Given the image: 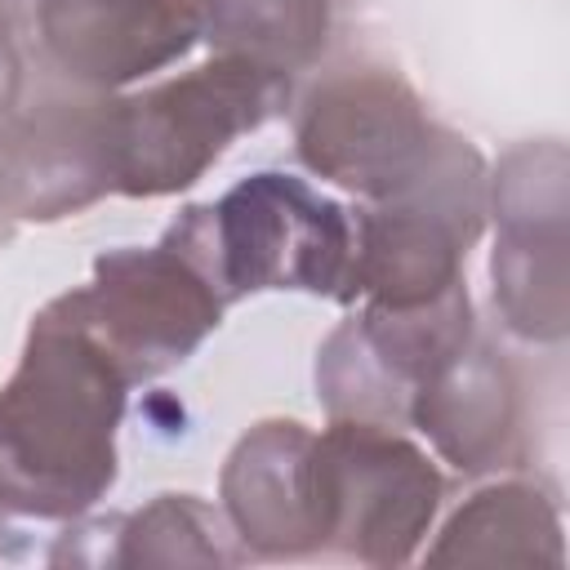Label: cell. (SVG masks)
Instances as JSON below:
<instances>
[{
  "label": "cell",
  "mask_w": 570,
  "mask_h": 570,
  "mask_svg": "<svg viewBox=\"0 0 570 570\" xmlns=\"http://www.w3.org/2000/svg\"><path fill=\"white\" fill-rule=\"evenodd\" d=\"M129 374L80 316L71 289L49 298L0 383V508L80 521L116 485V432Z\"/></svg>",
  "instance_id": "6da1fadb"
},
{
  "label": "cell",
  "mask_w": 570,
  "mask_h": 570,
  "mask_svg": "<svg viewBox=\"0 0 570 570\" xmlns=\"http://www.w3.org/2000/svg\"><path fill=\"white\" fill-rule=\"evenodd\" d=\"M232 303L267 289L347 298L352 214L294 174H249L214 205H187L165 227Z\"/></svg>",
  "instance_id": "7a4b0ae2"
},
{
  "label": "cell",
  "mask_w": 570,
  "mask_h": 570,
  "mask_svg": "<svg viewBox=\"0 0 570 570\" xmlns=\"http://www.w3.org/2000/svg\"><path fill=\"white\" fill-rule=\"evenodd\" d=\"M116 191V94L58 76L40 53L0 80V240Z\"/></svg>",
  "instance_id": "3957f363"
},
{
  "label": "cell",
  "mask_w": 570,
  "mask_h": 570,
  "mask_svg": "<svg viewBox=\"0 0 570 570\" xmlns=\"http://www.w3.org/2000/svg\"><path fill=\"white\" fill-rule=\"evenodd\" d=\"M490 169L481 151L441 125L432 160L414 183L352 214L347 298L383 307H419L463 281L468 249L485 227Z\"/></svg>",
  "instance_id": "277c9868"
},
{
  "label": "cell",
  "mask_w": 570,
  "mask_h": 570,
  "mask_svg": "<svg viewBox=\"0 0 570 570\" xmlns=\"http://www.w3.org/2000/svg\"><path fill=\"white\" fill-rule=\"evenodd\" d=\"M289 102V76L214 53L151 89L116 98V191L156 200L200 183L214 160Z\"/></svg>",
  "instance_id": "5b68a950"
},
{
  "label": "cell",
  "mask_w": 570,
  "mask_h": 570,
  "mask_svg": "<svg viewBox=\"0 0 570 570\" xmlns=\"http://www.w3.org/2000/svg\"><path fill=\"white\" fill-rule=\"evenodd\" d=\"M321 557L356 566H405L432 534L445 476L401 428L330 419L312 436Z\"/></svg>",
  "instance_id": "8992f818"
},
{
  "label": "cell",
  "mask_w": 570,
  "mask_h": 570,
  "mask_svg": "<svg viewBox=\"0 0 570 570\" xmlns=\"http://www.w3.org/2000/svg\"><path fill=\"white\" fill-rule=\"evenodd\" d=\"M436 134L441 125L428 116L423 98L379 62L334 67L294 111L298 160L361 200H383L414 183L432 160Z\"/></svg>",
  "instance_id": "52a82bcc"
},
{
  "label": "cell",
  "mask_w": 570,
  "mask_h": 570,
  "mask_svg": "<svg viewBox=\"0 0 570 570\" xmlns=\"http://www.w3.org/2000/svg\"><path fill=\"white\" fill-rule=\"evenodd\" d=\"M71 298L129 383H147L183 365L227 312L209 272L169 232L156 245L98 254L89 285L71 289Z\"/></svg>",
  "instance_id": "ba28073f"
},
{
  "label": "cell",
  "mask_w": 570,
  "mask_h": 570,
  "mask_svg": "<svg viewBox=\"0 0 570 570\" xmlns=\"http://www.w3.org/2000/svg\"><path fill=\"white\" fill-rule=\"evenodd\" d=\"M476 330L468 281L419 307L365 303L316 347V401L330 419L405 428L414 387Z\"/></svg>",
  "instance_id": "9c48e42d"
},
{
  "label": "cell",
  "mask_w": 570,
  "mask_h": 570,
  "mask_svg": "<svg viewBox=\"0 0 570 570\" xmlns=\"http://www.w3.org/2000/svg\"><path fill=\"white\" fill-rule=\"evenodd\" d=\"M566 147L557 138L503 151L485 187L499 236L490 249L494 307L530 343L566 338Z\"/></svg>",
  "instance_id": "30bf717a"
},
{
  "label": "cell",
  "mask_w": 570,
  "mask_h": 570,
  "mask_svg": "<svg viewBox=\"0 0 570 570\" xmlns=\"http://www.w3.org/2000/svg\"><path fill=\"white\" fill-rule=\"evenodd\" d=\"M405 428H419L459 476H490L525 459V401L512 361L472 330L410 396Z\"/></svg>",
  "instance_id": "8fae6325"
},
{
  "label": "cell",
  "mask_w": 570,
  "mask_h": 570,
  "mask_svg": "<svg viewBox=\"0 0 570 570\" xmlns=\"http://www.w3.org/2000/svg\"><path fill=\"white\" fill-rule=\"evenodd\" d=\"M191 45V0H36V53L85 89L116 94Z\"/></svg>",
  "instance_id": "7c38bea8"
},
{
  "label": "cell",
  "mask_w": 570,
  "mask_h": 570,
  "mask_svg": "<svg viewBox=\"0 0 570 570\" xmlns=\"http://www.w3.org/2000/svg\"><path fill=\"white\" fill-rule=\"evenodd\" d=\"M312 436L316 432L298 419H263L232 445L218 472V499L245 557H321Z\"/></svg>",
  "instance_id": "4fadbf2b"
},
{
  "label": "cell",
  "mask_w": 570,
  "mask_h": 570,
  "mask_svg": "<svg viewBox=\"0 0 570 570\" xmlns=\"http://www.w3.org/2000/svg\"><path fill=\"white\" fill-rule=\"evenodd\" d=\"M432 566H566V534L557 499L534 481H494L468 494L436 543Z\"/></svg>",
  "instance_id": "5bb4252c"
},
{
  "label": "cell",
  "mask_w": 570,
  "mask_h": 570,
  "mask_svg": "<svg viewBox=\"0 0 570 570\" xmlns=\"http://www.w3.org/2000/svg\"><path fill=\"white\" fill-rule=\"evenodd\" d=\"M98 548L85 557L89 566H236L245 548L218 508L196 494H156L147 508L85 521L80 525Z\"/></svg>",
  "instance_id": "9a60e30c"
},
{
  "label": "cell",
  "mask_w": 570,
  "mask_h": 570,
  "mask_svg": "<svg viewBox=\"0 0 570 570\" xmlns=\"http://www.w3.org/2000/svg\"><path fill=\"white\" fill-rule=\"evenodd\" d=\"M196 40L223 58L254 62L263 71H307L334 22V0H191Z\"/></svg>",
  "instance_id": "2e32d148"
},
{
  "label": "cell",
  "mask_w": 570,
  "mask_h": 570,
  "mask_svg": "<svg viewBox=\"0 0 570 570\" xmlns=\"http://www.w3.org/2000/svg\"><path fill=\"white\" fill-rule=\"evenodd\" d=\"M9 36H13V9H9V4H0V49L9 45Z\"/></svg>",
  "instance_id": "e0dca14e"
},
{
  "label": "cell",
  "mask_w": 570,
  "mask_h": 570,
  "mask_svg": "<svg viewBox=\"0 0 570 570\" xmlns=\"http://www.w3.org/2000/svg\"><path fill=\"white\" fill-rule=\"evenodd\" d=\"M4 517H9V512H4V508H0V552H4V543H9V534H13V530H9V521H4Z\"/></svg>",
  "instance_id": "ac0fdd59"
},
{
  "label": "cell",
  "mask_w": 570,
  "mask_h": 570,
  "mask_svg": "<svg viewBox=\"0 0 570 570\" xmlns=\"http://www.w3.org/2000/svg\"><path fill=\"white\" fill-rule=\"evenodd\" d=\"M0 4H9V9H13V4H18V0H0Z\"/></svg>",
  "instance_id": "d6986e66"
}]
</instances>
